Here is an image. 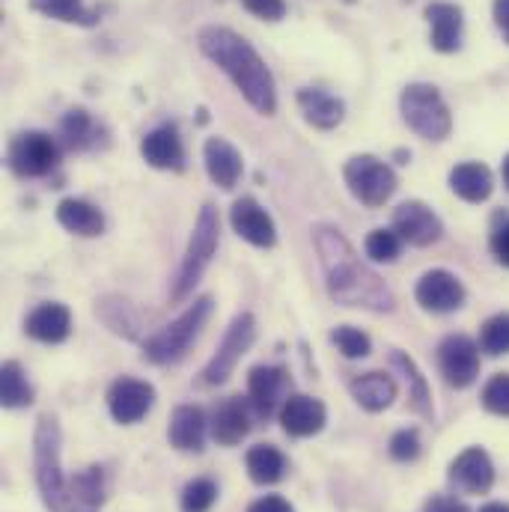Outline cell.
I'll return each instance as SVG.
<instances>
[{
  "label": "cell",
  "mask_w": 509,
  "mask_h": 512,
  "mask_svg": "<svg viewBox=\"0 0 509 512\" xmlns=\"http://www.w3.org/2000/svg\"><path fill=\"white\" fill-rule=\"evenodd\" d=\"M245 465H248V477L254 480L256 486H274L289 471L286 456L274 444H256V447H251L248 456H245Z\"/></svg>",
  "instance_id": "cell-29"
},
{
  "label": "cell",
  "mask_w": 509,
  "mask_h": 512,
  "mask_svg": "<svg viewBox=\"0 0 509 512\" xmlns=\"http://www.w3.org/2000/svg\"><path fill=\"white\" fill-rule=\"evenodd\" d=\"M218 501V483L209 477H197L182 489L179 510L182 512H209Z\"/></svg>",
  "instance_id": "cell-34"
},
{
  "label": "cell",
  "mask_w": 509,
  "mask_h": 512,
  "mask_svg": "<svg viewBox=\"0 0 509 512\" xmlns=\"http://www.w3.org/2000/svg\"><path fill=\"white\" fill-rule=\"evenodd\" d=\"M480 349L492 358L509 355V313L492 316L480 331Z\"/></svg>",
  "instance_id": "cell-36"
},
{
  "label": "cell",
  "mask_w": 509,
  "mask_h": 512,
  "mask_svg": "<svg viewBox=\"0 0 509 512\" xmlns=\"http://www.w3.org/2000/svg\"><path fill=\"white\" fill-rule=\"evenodd\" d=\"M387 453H390V459H396V462H414V459L420 456V435H417V429H399V432L390 438Z\"/></svg>",
  "instance_id": "cell-39"
},
{
  "label": "cell",
  "mask_w": 509,
  "mask_h": 512,
  "mask_svg": "<svg viewBox=\"0 0 509 512\" xmlns=\"http://www.w3.org/2000/svg\"><path fill=\"white\" fill-rule=\"evenodd\" d=\"M402 120L423 140H444L453 128V114L432 84H408L399 99Z\"/></svg>",
  "instance_id": "cell-6"
},
{
  "label": "cell",
  "mask_w": 509,
  "mask_h": 512,
  "mask_svg": "<svg viewBox=\"0 0 509 512\" xmlns=\"http://www.w3.org/2000/svg\"><path fill=\"white\" fill-rule=\"evenodd\" d=\"M390 364H393V370L405 379V387H408V402H411V408H414V414H420V417H426V420H432V390H429V382H426V376L417 370V364L405 355V352H390Z\"/></svg>",
  "instance_id": "cell-28"
},
{
  "label": "cell",
  "mask_w": 509,
  "mask_h": 512,
  "mask_svg": "<svg viewBox=\"0 0 509 512\" xmlns=\"http://www.w3.org/2000/svg\"><path fill=\"white\" fill-rule=\"evenodd\" d=\"M212 310H215V301L209 295L206 298H197L182 316H176L170 325H164L158 334H152L143 343V358L149 364H158V367H167V364L182 361L188 355V349L197 343L200 331L206 328Z\"/></svg>",
  "instance_id": "cell-4"
},
{
  "label": "cell",
  "mask_w": 509,
  "mask_h": 512,
  "mask_svg": "<svg viewBox=\"0 0 509 512\" xmlns=\"http://www.w3.org/2000/svg\"><path fill=\"white\" fill-rule=\"evenodd\" d=\"M33 384L18 361H6L0 367V405L3 408H27L33 402Z\"/></svg>",
  "instance_id": "cell-31"
},
{
  "label": "cell",
  "mask_w": 509,
  "mask_h": 512,
  "mask_svg": "<svg viewBox=\"0 0 509 512\" xmlns=\"http://www.w3.org/2000/svg\"><path fill=\"white\" fill-rule=\"evenodd\" d=\"M242 3L262 21H280L286 15V0H242Z\"/></svg>",
  "instance_id": "cell-40"
},
{
  "label": "cell",
  "mask_w": 509,
  "mask_h": 512,
  "mask_svg": "<svg viewBox=\"0 0 509 512\" xmlns=\"http://www.w3.org/2000/svg\"><path fill=\"white\" fill-rule=\"evenodd\" d=\"M364 251L367 256L373 259V262H393L399 251H402V239H399V233L396 230H373L370 236H367V245H364Z\"/></svg>",
  "instance_id": "cell-37"
},
{
  "label": "cell",
  "mask_w": 509,
  "mask_h": 512,
  "mask_svg": "<svg viewBox=\"0 0 509 512\" xmlns=\"http://www.w3.org/2000/svg\"><path fill=\"white\" fill-rule=\"evenodd\" d=\"M200 51L236 84V90L248 99V105L262 117H274L277 111V87L268 63L259 57L254 45L230 27H203L197 33Z\"/></svg>",
  "instance_id": "cell-2"
},
{
  "label": "cell",
  "mask_w": 509,
  "mask_h": 512,
  "mask_svg": "<svg viewBox=\"0 0 509 512\" xmlns=\"http://www.w3.org/2000/svg\"><path fill=\"white\" fill-rule=\"evenodd\" d=\"M328 408L322 399L307 393H289V399L280 408V426L292 438H313L325 429Z\"/></svg>",
  "instance_id": "cell-16"
},
{
  "label": "cell",
  "mask_w": 509,
  "mask_h": 512,
  "mask_svg": "<svg viewBox=\"0 0 509 512\" xmlns=\"http://www.w3.org/2000/svg\"><path fill=\"white\" fill-rule=\"evenodd\" d=\"M450 188L456 197H462L465 203H483L492 197L495 191V176L486 164L480 161H465V164H456L450 170Z\"/></svg>",
  "instance_id": "cell-25"
},
{
  "label": "cell",
  "mask_w": 509,
  "mask_h": 512,
  "mask_svg": "<svg viewBox=\"0 0 509 512\" xmlns=\"http://www.w3.org/2000/svg\"><path fill=\"white\" fill-rule=\"evenodd\" d=\"M349 390H352V399H355L364 411H370V414H379L384 408H390L393 399H396V393H399L396 382H393L387 373H379V370L364 373V376H355V379L349 382Z\"/></svg>",
  "instance_id": "cell-26"
},
{
  "label": "cell",
  "mask_w": 509,
  "mask_h": 512,
  "mask_svg": "<svg viewBox=\"0 0 509 512\" xmlns=\"http://www.w3.org/2000/svg\"><path fill=\"white\" fill-rule=\"evenodd\" d=\"M480 512H509V504H501V501H492V504L480 507Z\"/></svg>",
  "instance_id": "cell-45"
},
{
  "label": "cell",
  "mask_w": 509,
  "mask_h": 512,
  "mask_svg": "<svg viewBox=\"0 0 509 512\" xmlns=\"http://www.w3.org/2000/svg\"><path fill=\"white\" fill-rule=\"evenodd\" d=\"M331 343H334L337 352H340L343 358H349V361L367 358V355L373 352V340H370L361 328H355V325H340V328H334V331H331Z\"/></svg>",
  "instance_id": "cell-35"
},
{
  "label": "cell",
  "mask_w": 509,
  "mask_h": 512,
  "mask_svg": "<svg viewBox=\"0 0 509 512\" xmlns=\"http://www.w3.org/2000/svg\"><path fill=\"white\" fill-rule=\"evenodd\" d=\"M483 408L489 414L509 417V373H498V376H492L486 382V387H483Z\"/></svg>",
  "instance_id": "cell-38"
},
{
  "label": "cell",
  "mask_w": 509,
  "mask_h": 512,
  "mask_svg": "<svg viewBox=\"0 0 509 512\" xmlns=\"http://www.w3.org/2000/svg\"><path fill=\"white\" fill-rule=\"evenodd\" d=\"M6 164L21 179L48 176L60 164V143L45 131H24L9 143Z\"/></svg>",
  "instance_id": "cell-8"
},
{
  "label": "cell",
  "mask_w": 509,
  "mask_h": 512,
  "mask_svg": "<svg viewBox=\"0 0 509 512\" xmlns=\"http://www.w3.org/2000/svg\"><path fill=\"white\" fill-rule=\"evenodd\" d=\"M230 224L254 248H274V242H277V230H274L271 215L256 203L254 197H242V200L233 203Z\"/></svg>",
  "instance_id": "cell-18"
},
{
  "label": "cell",
  "mask_w": 509,
  "mask_h": 512,
  "mask_svg": "<svg viewBox=\"0 0 509 512\" xmlns=\"http://www.w3.org/2000/svg\"><path fill=\"white\" fill-rule=\"evenodd\" d=\"M63 432L54 414H39L33 432V468H36V489L48 512H84L69 489V480L60 465Z\"/></svg>",
  "instance_id": "cell-3"
},
{
  "label": "cell",
  "mask_w": 509,
  "mask_h": 512,
  "mask_svg": "<svg viewBox=\"0 0 509 512\" xmlns=\"http://www.w3.org/2000/svg\"><path fill=\"white\" fill-rule=\"evenodd\" d=\"M60 140H63V146L72 149V152L87 149V146L96 140V123H93V117H90L87 111H81V108L69 111V114L63 117V123H60Z\"/></svg>",
  "instance_id": "cell-33"
},
{
  "label": "cell",
  "mask_w": 509,
  "mask_h": 512,
  "mask_svg": "<svg viewBox=\"0 0 509 512\" xmlns=\"http://www.w3.org/2000/svg\"><path fill=\"white\" fill-rule=\"evenodd\" d=\"M140 155L155 170H173V173L185 170V146H182V137L173 126L152 128L140 140Z\"/></svg>",
  "instance_id": "cell-21"
},
{
  "label": "cell",
  "mask_w": 509,
  "mask_h": 512,
  "mask_svg": "<svg viewBox=\"0 0 509 512\" xmlns=\"http://www.w3.org/2000/svg\"><path fill=\"white\" fill-rule=\"evenodd\" d=\"M420 512H471L462 501H456V498H447V495H432L426 504H423V510Z\"/></svg>",
  "instance_id": "cell-42"
},
{
  "label": "cell",
  "mask_w": 509,
  "mask_h": 512,
  "mask_svg": "<svg viewBox=\"0 0 509 512\" xmlns=\"http://www.w3.org/2000/svg\"><path fill=\"white\" fill-rule=\"evenodd\" d=\"M501 173H504V185H507V191H509V155L504 158V170H501Z\"/></svg>",
  "instance_id": "cell-46"
},
{
  "label": "cell",
  "mask_w": 509,
  "mask_h": 512,
  "mask_svg": "<svg viewBox=\"0 0 509 512\" xmlns=\"http://www.w3.org/2000/svg\"><path fill=\"white\" fill-rule=\"evenodd\" d=\"M256 340V319L251 313H239L233 322H230V328H227V334H224V340H221V346H218V352L212 355V361L203 367V384H224L233 373H236V367H239V361L248 355V349L254 346Z\"/></svg>",
  "instance_id": "cell-9"
},
{
  "label": "cell",
  "mask_w": 509,
  "mask_h": 512,
  "mask_svg": "<svg viewBox=\"0 0 509 512\" xmlns=\"http://www.w3.org/2000/svg\"><path fill=\"white\" fill-rule=\"evenodd\" d=\"M30 9L54 21H66V24H81V27L99 24V12L87 9L84 0H30Z\"/></svg>",
  "instance_id": "cell-32"
},
{
  "label": "cell",
  "mask_w": 509,
  "mask_h": 512,
  "mask_svg": "<svg viewBox=\"0 0 509 512\" xmlns=\"http://www.w3.org/2000/svg\"><path fill=\"white\" fill-rule=\"evenodd\" d=\"M304 120L313 128H322V131H331L343 123L346 117V105L343 99H337L334 93L328 90H319V87H301L298 96H295Z\"/></svg>",
  "instance_id": "cell-24"
},
{
  "label": "cell",
  "mask_w": 509,
  "mask_h": 512,
  "mask_svg": "<svg viewBox=\"0 0 509 512\" xmlns=\"http://www.w3.org/2000/svg\"><path fill=\"white\" fill-rule=\"evenodd\" d=\"M218 236H221V218H218V209L215 206H203L200 215H197V224H194V233L188 239V248L182 256V265L176 271V280H173V301H185L197 283L203 280L212 256L218 254Z\"/></svg>",
  "instance_id": "cell-5"
},
{
  "label": "cell",
  "mask_w": 509,
  "mask_h": 512,
  "mask_svg": "<svg viewBox=\"0 0 509 512\" xmlns=\"http://www.w3.org/2000/svg\"><path fill=\"white\" fill-rule=\"evenodd\" d=\"M426 18L432 27V48L441 54H453L462 48V36H465V12L459 3H447V0H435L426 6Z\"/></svg>",
  "instance_id": "cell-19"
},
{
  "label": "cell",
  "mask_w": 509,
  "mask_h": 512,
  "mask_svg": "<svg viewBox=\"0 0 509 512\" xmlns=\"http://www.w3.org/2000/svg\"><path fill=\"white\" fill-rule=\"evenodd\" d=\"M24 334L33 337V340H39V343H48V346L63 343L72 334V313H69V307L66 304H57V301L39 304L27 316Z\"/></svg>",
  "instance_id": "cell-23"
},
{
  "label": "cell",
  "mask_w": 509,
  "mask_h": 512,
  "mask_svg": "<svg viewBox=\"0 0 509 512\" xmlns=\"http://www.w3.org/2000/svg\"><path fill=\"white\" fill-rule=\"evenodd\" d=\"M492 12H495V24H498L501 36H504V42L509 45V0H495Z\"/></svg>",
  "instance_id": "cell-44"
},
{
  "label": "cell",
  "mask_w": 509,
  "mask_h": 512,
  "mask_svg": "<svg viewBox=\"0 0 509 512\" xmlns=\"http://www.w3.org/2000/svg\"><path fill=\"white\" fill-rule=\"evenodd\" d=\"M69 489H72V498H75V504L81 510L99 512V507L105 504V492H108V486H105V468H99V465L84 468L81 474H75L69 480Z\"/></svg>",
  "instance_id": "cell-30"
},
{
  "label": "cell",
  "mask_w": 509,
  "mask_h": 512,
  "mask_svg": "<svg viewBox=\"0 0 509 512\" xmlns=\"http://www.w3.org/2000/svg\"><path fill=\"white\" fill-rule=\"evenodd\" d=\"M447 477L465 495H486L495 486V465L483 447H468L450 462Z\"/></svg>",
  "instance_id": "cell-17"
},
{
  "label": "cell",
  "mask_w": 509,
  "mask_h": 512,
  "mask_svg": "<svg viewBox=\"0 0 509 512\" xmlns=\"http://www.w3.org/2000/svg\"><path fill=\"white\" fill-rule=\"evenodd\" d=\"M203 161H206V173L209 179L224 188V191H233L242 179V170H245V161H242V152L224 140V137H209L206 146H203Z\"/></svg>",
  "instance_id": "cell-22"
},
{
  "label": "cell",
  "mask_w": 509,
  "mask_h": 512,
  "mask_svg": "<svg viewBox=\"0 0 509 512\" xmlns=\"http://www.w3.org/2000/svg\"><path fill=\"white\" fill-rule=\"evenodd\" d=\"M251 420H254L251 402L242 396H227L209 414V435L221 447H236L251 435V426H254Z\"/></svg>",
  "instance_id": "cell-11"
},
{
  "label": "cell",
  "mask_w": 509,
  "mask_h": 512,
  "mask_svg": "<svg viewBox=\"0 0 509 512\" xmlns=\"http://www.w3.org/2000/svg\"><path fill=\"white\" fill-rule=\"evenodd\" d=\"M155 405V387L149 382H140V379H131L123 376L111 384L108 390V408H111V417L123 426L131 423H140Z\"/></svg>",
  "instance_id": "cell-15"
},
{
  "label": "cell",
  "mask_w": 509,
  "mask_h": 512,
  "mask_svg": "<svg viewBox=\"0 0 509 512\" xmlns=\"http://www.w3.org/2000/svg\"><path fill=\"white\" fill-rule=\"evenodd\" d=\"M438 367L444 382L456 390H465L480 376V346L465 334H450L438 346Z\"/></svg>",
  "instance_id": "cell-10"
},
{
  "label": "cell",
  "mask_w": 509,
  "mask_h": 512,
  "mask_svg": "<svg viewBox=\"0 0 509 512\" xmlns=\"http://www.w3.org/2000/svg\"><path fill=\"white\" fill-rule=\"evenodd\" d=\"M289 373L283 367H265L259 364L248 373V402L256 417L268 420L271 414H280L283 402L289 399Z\"/></svg>",
  "instance_id": "cell-13"
},
{
  "label": "cell",
  "mask_w": 509,
  "mask_h": 512,
  "mask_svg": "<svg viewBox=\"0 0 509 512\" xmlns=\"http://www.w3.org/2000/svg\"><path fill=\"white\" fill-rule=\"evenodd\" d=\"M489 245H492V254H495V259L509 268V221L507 224H501V227L492 233V242H489Z\"/></svg>",
  "instance_id": "cell-41"
},
{
  "label": "cell",
  "mask_w": 509,
  "mask_h": 512,
  "mask_svg": "<svg viewBox=\"0 0 509 512\" xmlns=\"http://www.w3.org/2000/svg\"><path fill=\"white\" fill-rule=\"evenodd\" d=\"M414 298L429 313H453L465 304V286L456 274L444 268H432L417 280Z\"/></svg>",
  "instance_id": "cell-14"
},
{
  "label": "cell",
  "mask_w": 509,
  "mask_h": 512,
  "mask_svg": "<svg viewBox=\"0 0 509 512\" xmlns=\"http://www.w3.org/2000/svg\"><path fill=\"white\" fill-rule=\"evenodd\" d=\"M248 512H295V507L286 498H280V495H265V498L254 501L248 507Z\"/></svg>",
  "instance_id": "cell-43"
},
{
  "label": "cell",
  "mask_w": 509,
  "mask_h": 512,
  "mask_svg": "<svg viewBox=\"0 0 509 512\" xmlns=\"http://www.w3.org/2000/svg\"><path fill=\"white\" fill-rule=\"evenodd\" d=\"M209 435V417L200 405H179L170 417L167 438L179 453H203Z\"/></svg>",
  "instance_id": "cell-20"
},
{
  "label": "cell",
  "mask_w": 509,
  "mask_h": 512,
  "mask_svg": "<svg viewBox=\"0 0 509 512\" xmlns=\"http://www.w3.org/2000/svg\"><path fill=\"white\" fill-rule=\"evenodd\" d=\"M57 221L63 230L84 236V239H96L105 233V215L93 203L78 200V197H69L57 206Z\"/></svg>",
  "instance_id": "cell-27"
},
{
  "label": "cell",
  "mask_w": 509,
  "mask_h": 512,
  "mask_svg": "<svg viewBox=\"0 0 509 512\" xmlns=\"http://www.w3.org/2000/svg\"><path fill=\"white\" fill-rule=\"evenodd\" d=\"M343 176H346V185H349L352 197L358 203L370 206V209L384 206L393 197V191H396L393 167L384 164L382 158H376V155H355V158H349Z\"/></svg>",
  "instance_id": "cell-7"
},
{
  "label": "cell",
  "mask_w": 509,
  "mask_h": 512,
  "mask_svg": "<svg viewBox=\"0 0 509 512\" xmlns=\"http://www.w3.org/2000/svg\"><path fill=\"white\" fill-rule=\"evenodd\" d=\"M313 245L325 271V286L337 304L364 307L373 313H390L396 307V298L387 283L358 256L337 227L319 224L313 230Z\"/></svg>",
  "instance_id": "cell-1"
},
{
  "label": "cell",
  "mask_w": 509,
  "mask_h": 512,
  "mask_svg": "<svg viewBox=\"0 0 509 512\" xmlns=\"http://www.w3.org/2000/svg\"><path fill=\"white\" fill-rule=\"evenodd\" d=\"M393 230L399 233L402 242L414 248H429L444 236L441 218L420 200H408L393 212Z\"/></svg>",
  "instance_id": "cell-12"
}]
</instances>
